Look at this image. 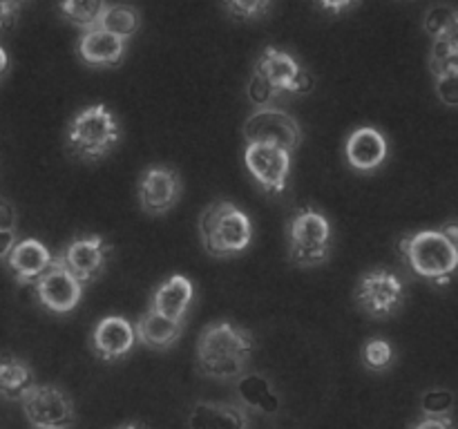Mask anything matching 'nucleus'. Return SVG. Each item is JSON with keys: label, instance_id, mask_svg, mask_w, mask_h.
<instances>
[{"label": "nucleus", "instance_id": "ddd939ff", "mask_svg": "<svg viewBox=\"0 0 458 429\" xmlns=\"http://www.w3.org/2000/svg\"><path fill=\"white\" fill-rule=\"evenodd\" d=\"M344 156L356 172H376L389 159V141L371 125L353 130L344 141Z\"/></svg>", "mask_w": 458, "mask_h": 429}, {"label": "nucleus", "instance_id": "f3484780", "mask_svg": "<svg viewBox=\"0 0 458 429\" xmlns=\"http://www.w3.org/2000/svg\"><path fill=\"white\" fill-rule=\"evenodd\" d=\"M128 43L116 36L107 34L101 27L83 31L76 45L81 61L89 67H116L125 56Z\"/></svg>", "mask_w": 458, "mask_h": 429}, {"label": "nucleus", "instance_id": "4c0bfd02", "mask_svg": "<svg viewBox=\"0 0 458 429\" xmlns=\"http://www.w3.org/2000/svg\"><path fill=\"white\" fill-rule=\"evenodd\" d=\"M438 231H441L443 235H445V240L450 241V244L458 246V228H456V222H450V223H445V226H443V228H438Z\"/></svg>", "mask_w": 458, "mask_h": 429}, {"label": "nucleus", "instance_id": "2f4dec72", "mask_svg": "<svg viewBox=\"0 0 458 429\" xmlns=\"http://www.w3.org/2000/svg\"><path fill=\"white\" fill-rule=\"evenodd\" d=\"M411 429H454V420H452V416H441V418L423 416Z\"/></svg>", "mask_w": 458, "mask_h": 429}, {"label": "nucleus", "instance_id": "72a5a7b5", "mask_svg": "<svg viewBox=\"0 0 458 429\" xmlns=\"http://www.w3.org/2000/svg\"><path fill=\"white\" fill-rule=\"evenodd\" d=\"M313 85H316V79H313V74L307 70V67H302V72H300L298 79H295L293 88H291V94H295V97H304V94L311 92Z\"/></svg>", "mask_w": 458, "mask_h": 429}, {"label": "nucleus", "instance_id": "6ab92c4d", "mask_svg": "<svg viewBox=\"0 0 458 429\" xmlns=\"http://www.w3.org/2000/svg\"><path fill=\"white\" fill-rule=\"evenodd\" d=\"M235 391L240 398L237 405L244 407L246 414L276 416L282 407L280 393L264 374H242L235 380Z\"/></svg>", "mask_w": 458, "mask_h": 429}, {"label": "nucleus", "instance_id": "412c9836", "mask_svg": "<svg viewBox=\"0 0 458 429\" xmlns=\"http://www.w3.org/2000/svg\"><path fill=\"white\" fill-rule=\"evenodd\" d=\"M255 67L267 76V80L273 85V89H276L280 97L284 92L291 94L295 79H298V74L302 72V65H300L291 54L282 52V49L273 47V45L264 47V52L259 54V58L255 61Z\"/></svg>", "mask_w": 458, "mask_h": 429}, {"label": "nucleus", "instance_id": "39448f33", "mask_svg": "<svg viewBox=\"0 0 458 429\" xmlns=\"http://www.w3.org/2000/svg\"><path fill=\"white\" fill-rule=\"evenodd\" d=\"M289 259L300 268L322 266L331 255V222L325 213L304 206L289 219Z\"/></svg>", "mask_w": 458, "mask_h": 429}, {"label": "nucleus", "instance_id": "0eeeda50", "mask_svg": "<svg viewBox=\"0 0 458 429\" xmlns=\"http://www.w3.org/2000/svg\"><path fill=\"white\" fill-rule=\"evenodd\" d=\"M405 302V282L387 268L365 273L356 286V304L369 317L383 320L394 315Z\"/></svg>", "mask_w": 458, "mask_h": 429}, {"label": "nucleus", "instance_id": "58836bf2", "mask_svg": "<svg viewBox=\"0 0 458 429\" xmlns=\"http://www.w3.org/2000/svg\"><path fill=\"white\" fill-rule=\"evenodd\" d=\"M9 70V56H7V49L0 45V80L4 79V74H7Z\"/></svg>", "mask_w": 458, "mask_h": 429}, {"label": "nucleus", "instance_id": "c85d7f7f", "mask_svg": "<svg viewBox=\"0 0 458 429\" xmlns=\"http://www.w3.org/2000/svg\"><path fill=\"white\" fill-rule=\"evenodd\" d=\"M249 98L253 105L258 107H271L273 103L280 98V94L273 89V85L268 83L267 76L262 74V72L258 70V67H253V74H250V80H249Z\"/></svg>", "mask_w": 458, "mask_h": 429}, {"label": "nucleus", "instance_id": "bb28decb", "mask_svg": "<svg viewBox=\"0 0 458 429\" xmlns=\"http://www.w3.org/2000/svg\"><path fill=\"white\" fill-rule=\"evenodd\" d=\"M429 67H432L434 76L458 70V34L434 38L432 54H429Z\"/></svg>", "mask_w": 458, "mask_h": 429}, {"label": "nucleus", "instance_id": "a211bd4d", "mask_svg": "<svg viewBox=\"0 0 458 429\" xmlns=\"http://www.w3.org/2000/svg\"><path fill=\"white\" fill-rule=\"evenodd\" d=\"M192 299H195V284L188 277L173 275L157 286L150 308L155 313H159V315L168 317V320L183 322L186 324V315Z\"/></svg>", "mask_w": 458, "mask_h": 429}, {"label": "nucleus", "instance_id": "7ed1b4c3", "mask_svg": "<svg viewBox=\"0 0 458 429\" xmlns=\"http://www.w3.org/2000/svg\"><path fill=\"white\" fill-rule=\"evenodd\" d=\"M398 255L414 275L432 282L434 286H447L458 264V250L445 240L438 228L407 232L398 240Z\"/></svg>", "mask_w": 458, "mask_h": 429}, {"label": "nucleus", "instance_id": "c756f323", "mask_svg": "<svg viewBox=\"0 0 458 429\" xmlns=\"http://www.w3.org/2000/svg\"><path fill=\"white\" fill-rule=\"evenodd\" d=\"M222 9L231 13L235 21H258L264 18L273 9V3L268 0H258V3H224Z\"/></svg>", "mask_w": 458, "mask_h": 429}, {"label": "nucleus", "instance_id": "6e6552de", "mask_svg": "<svg viewBox=\"0 0 458 429\" xmlns=\"http://www.w3.org/2000/svg\"><path fill=\"white\" fill-rule=\"evenodd\" d=\"M244 141L271 143V146L284 147L289 155H293L302 146V128H300L298 119H293L282 107H258L244 121Z\"/></svg>", "mask_w": 458, "mask_h": 429}, {"label": "nucleus", "instance_id": "a878e982", "mask_svg": "<svg viewBox=\"0 0 458 429\" xmlns=\"http://www.w3.org/2000/svg\"><path fill=\"white\" fill-rule=\"evenodd\" d=\"M58 9L65 16V21L79 27L81 34H83V31L98 27V18H101L103 9H106V3H101V0H97V3H63L58 4Z\"/></svg>", "mask_w": 458, "mask_h": 429}, {"label": "nucleus", "instance_id": "393cba45", "mask_svg": "<svg viewBox=\"0 0 458 429\" xmlns=\"http://www.w3.org/2000/svg\"><path fill=\"white\" fill-rule=\"evenodd\" d=\"M423 27L432 38L458 34V13L450 4H434L423 18Z\"/></svg>", "mask_w": 458, "mask_h": 429}, {"label": "nucleus", "instance_id": "9d476101", "mask_svg": "<svg viewBox=\"0 0 458 429\" xmlns=\"http://www.w3.org/2000/svg\"><path fill=\"white\" fill-rule=\"evenodd\" d=\"M183 192L182 174L170 165H150L139 179V206L146 214L161 217L179 204Z\"/></svg>", "mask_w": 458, "mask_h": 429}, {"label": "nucleus", "instance_id": "423d86ee", "mask_svg": "<svg viewBox=\"0 0 458 429\" xmlns=\"http://www.w3.org/2000/svg\"><path fill=\"white\" fill-rule=\"evenodd\" d=\"M21 405L34 429H72L76 423L74 402L58 384H34Z\"/></svg>", "mask_w": 458, "mask_h": 429}, {"label": "nucleus", "instance_id": "4be33fe9", "mask_svg": "<svg viewBox=\"0 0 458 429\" xmlns=\"http://www.w3.org/2000/svg\"><path fill=\"white\" fill-rule=\"evenodd\" d=\"M36 384L34 369L13 353H0V398L21 402L25 393Z\"/></svg>", "mask_w": 458, "mask_h": 429}, {"label": "nucleus", "instance_id": "cd10ccee", "mask_svg": "<svg viewBox=\"0 0 458 429\" xmlns=\"http://www.w3.org/2000/svg\"><path fill=\"white\" fill-rule=\"evenodd\" d=\"M425 416H432V418H441V416H450L452 407H454V396H452L450 389L434 387L428 389L423 393V400H420Z\"/></svg>", "mask_w": 458, "mask_h": 429}, {"label": "nucleus", "instance_id": "20e7f679", "mask_svg": "<svg viewBox=\"0 0 458 429\" xmlns=\"http://www.w3.org/2000/svg\"><path fill=\"white\" fill-rule=\"evenodd\" d=\"M121 141L119 119L103 103L83 107L67 123V150L74 159L92 164L110 155Z\"/></svg>", "mask_w": 458, "mask_h": 429}, {"label": "nucleus", "instance_id": "2eb2a0df", "mask_svg": "<svg viewBox=\"0 0 458 429\" xmlns=\"http://www.w3.org/2000/svg\"><path fill=\"white\" fill-rule=\"evenodd\" d=\"M52 257L54 255L49 253L43 241L27 237V240H18L13 244L12 253L7 255V266L18 286H34V282L52 264Z\"/></svg>", "mask_w": 458, "mask_h": 429}, {"label": "nucleus", "instance_id": "aec40b11", "mask_svg": "<svg viewBox=\"0 0 458 429\" xmlns=\"http://www.w3.org/2000/svg\"><path fill=\"white\" fill-rule=\"evenodd\" d=\"M183 322L168 320V317L159 315L152 308H148L141 317H139L137 326H134V338L141 342L143 347L155 349V351H165V349L174 347L177 340L183 333Z\"/></svg>", "mask_w": 458, "mask_h": 429}, {"label": "nucleus", "instance_id": "473e14b6", "mask_svg": "<svg viewBox=\"0 0 458 429\" xmlns=\"http://www.w3.org/2000/svg\"><path fill=\"white\" fill-rule=\"evenodd\" d=\"M22 9V3H0V31L12 27L16 22L18 12Z\"/></svg>", "mask_w": 458, "mask_h": 429}, {"label": "nucleus", "instance_id": "f03ea898", "mask_svg": "<svg viewBox=\"0 0 458 429\" xmlns=\"http://www.w3.org/2000/svg\"><path fill=\"white\" fill-rule=\"evenodd\" d=\"M204 250L215 259H231L246 253L253 241V222L237 204L226 199L206 206L199 217Z\"/></svg>", "mask_w": 458, "mask_h": 429}, {"label": "nucleus", "instance_id": "7c9ffc66", "mask_svg": "<svg viewBox=\"0 0 458 429\" xmlns=\"http://www.w3.org/2000/svg\"><path fill=\"white\" fill-rule=\"evenodd\" d=\"M434 83H437L438 98H441L447 107H456V103H458V70L434 76Z\"/></svg>", "mask_w": 458, "mask_h": 429}, {"label": "nucleus", "instance_id": "f8f14e48", "mask_svg": "<svg viewBox=\"0 0 458 429\" xmlns=\"http://www.w3.org/2000/svg\"><path fill=\"white\" fill-rule=\"evenodd\" d=\"M112 246L107 244L106 237L101 235H85L74 237L65 250L61 253L63 262H65L67 271L76 277L81 286H88L97 277L103 275L110 259Z\"/></svg>", "mask_w": 458, "mask_h": 429}, {"label": "nucleus", "instance_id": "9b49d317", "mask_svg": "<svg viewBox=\"0 0 458 429\" xmlns=\"http://www.w3.org/2000/svg\"><path fill=\"white\" fill-rule=\"evenodd\" d=\"M34 293L47 311L63 315V313H72L79 307L81 298H83V286L67 271L61 255H56V257H52L47 271L34 282Z\"/></svg>", "mask_w": 458, "mask_h": 429}, {"label": "nucleus", "instance_id": "ea45409f", "mask_svg": "<svg viewBox=\"0 0 458 429\" xmlns=\"http://www.w3.org/2000/svg\"><path fill=\"white\" fill-rule=\"evenodd\" d=\"M119 429H146V427H143V425H139V423H128V425H123V427H119Z\"/></svg>", "mask_w": 458, "mask_h": 429}, {"label": "nucleus", "instance_id": "f704fd0d", "mask_svg": "<svg viewBox=\"0 0 458 429\" xmlns=\"http://www.w3.org/2000/svg\"><path fill=\"white\" fill-rule=\"evenodd\" d=\"M0 231H16V213L4 199H0Z\"/></svg>", "mask_w": 458, "mask_h": 429}, {"label": "nucleus", "instance_id": "5701e85b", "mask_svg": "<svg viewBox=\"0 0 458 429\" xmlns=\"http://www.w3.org/2000/svg\"><path fill=\"white\" fill-rule=\"evenodd\" d=\"M98 27L106 29L107 34L116 36V38L128 43L132 36H137L139 27H141V12L132 4H107L103 9L101 18H98Z\"/></svg>", "mask_w": 458, "mask_h": 429}, {"label": "nucleus", "instance_id": "e433bc0d", "mask_svg": "<svg viewBox=\"0 0 458 429\" xmlns=\"http://www.w3.org/2000/svg\"><path fill=\"white\" fill-rule=\"evenodd\" d=\"M358 4L356 3H325V4H320V9H325V12H329V13H334V18L335 16H340V13L343 12H352V9H356Z\"/></svg>", "mask_w": 458, "mask_h": 429}, {"label": "nucleus", "instance_id": "c9c22d12", "mask_svg": "<svg viewBox=\"0 0 458 429\" xmlns=\"http://www.w3.org/2000/svg\"><path fill=\"white\" fill-rule=\"evenodd\" d=\"M16 241H18L16 231H0V259H7V255L12 253Z\"/></svg>", "mask_w": 458, "mask_h": 429}, {"label": "nucleus", "instance_id": "dca6fc26", "mask_svg": "<svg viewBox=\"0 0 458 429\" xmlns=\"http://www.w3.org/2000/svg\"><path fill=\"white\" fill-rule=\"evenodd\" d=\"M188 429H249V414L237 402L197 400L188 414Z\"/></svg>", "mask_w": 458, "mask_h": 429}, {"label": "nucleus", "instance_id": "1a4fd4ad", "mask_svg": "<svg viewBox=\"0 0 458 429\" xmlns=\"http://www.w3.org/2000/svg\"><path fill=\"white\" fill-rule=\"evenodd\" d=\"M244 165L267 195H282L291 174V155L271 143H246Z\"/></svg>", "mask_w": 458, "mask_h": 429}, {"label": "nucleus", "instance_id": "f257e3e1", "mask_svg": "<svg viewBox=\"0 0 458 429\" xmlns=\"http://www.w3.org/2000/svg\"><path fill=\"white\" fill-rule=\"evenodd\" d=\"M255 338L231 320L204 326L197 338V369L210 380H237L249 366Z\"/></svg>", "mask_w": 458, "mask_h": 429}, {"label": "nucleus", "instance_id": "b1692460", "mask_svg": "<svg viewBox=\"0 0 458 429\" xmlns=\"http://www.w3.org/2000/svg\"><path fill=\"white\" fill-rule=\"evenodd\" d=\"M360 358L365 369L374 371V374H383V371H387L389 366L394 365V360H396V349H394V344L389 342V340L369 338L362 344Z\"/></svg>", "mask_w": 458, "mask_h": 429}, {"label": "nucleus", "instance_id": "4468645a", "mask_svg": "<svg viewBox=\"0 0 458 429\" xmlns=\"http://www.w3.org/2000/svg\"><path fill=\"white\" fill-rule=\"evenodd\" d=\"M89 344H92L94 356L101 358L103 362L123 360V358L132 351L134 344H137L132 322L125 320V317L121 315L103 317V320L94 326Z\"/></svg>", "mask_w": 458, "mask_h": 429}]
</instances>
